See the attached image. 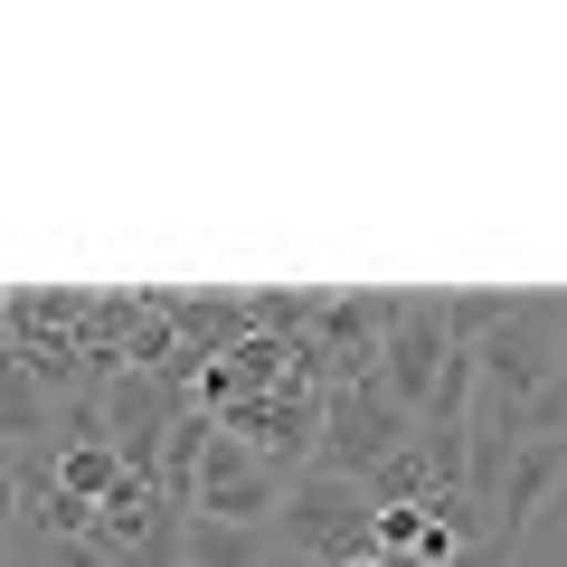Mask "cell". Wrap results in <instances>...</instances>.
<instances>
[{
  "instance_id": "cell-10",
  "label": "cell",
  "mask_w": 567,
  "mask_h": 567,
  "mask_svg": "<svg viewBox=\"0 0 567 567\" xmlns=\"http://www.w3.org/2000/svg\"><path fill=\"white\" fill-rule=\"evenodd\" d=\"M20 502H29L20 492V454H0V548L20 539Z\"/></svg>"
},
{
  "instance_id": "cell-1",
  "label": "cell",
  "mask_w": 567,
  "mask_h": 567,
  "mask_svg": "<svg viewBox=\"0 0 567 567\" xmlns=\"http://www.w3.org/2000/svg\"><path fill=\"white\" fill-rule=\"evenodd\" d=\"M369 529H379V502H369V483H350V473H322L303 464L293 483H284V511H275V539L284 558L303 567H341L369 548Z\"/></svg>"
},
{
  "instance_id": "cell-3",
  "label": "cell",
  "mask_w": 567,
  "mask_h": 567,
  "mask_svg": "<svg viewBox=\"0 0 567 567\" xmlns=\"http://www.w3.org/2000/svg\"><path fill=\"white\" fill-rule=\"evenodd\" d=\"M473 369H483L492 398H529V388H548V379H558V293H511V312L483 331Z\"/></svg>"
},
{
  "instance_id": "cell-7",
  "label": "cell",
  "mask_w": 567,
  "mask_h": 567,
  "mask_svg": "<svg viewBox=\"0 0 567 567\" xmlns=\"http://www.w3.org/2000/svg\"><path fill=\"white\" fill-rule=\"evenodd\" d=\"M181 558H189V567H265V558H275V529H246V520H208V511H181Z\"/></svg>"
},
{
  "instance_id": "cell-12",
  "label": "cell",
  "mask_w": 567,
  "mask_h": 567,
  "mask_svg": "<svg viewBox=\"0 0 567 567\" xmlns=\"http://www.w3.org/2000/svg\"><path fill=\"white\" fill-rule=\"evenodd\" d=\"M558 379H567V303H558Z\"/></svg>"
},
{
  "instance_id": "cell-8",
  "label": "cell",
  "mask_w": 567,
  "mask_h": 567,
  "mask_svg": "<svg viewBox=\"0 0 567 567\" xmlns=\"http://www.w3.org/2000/svg\"><path fill=\"white\" fill-rule=\"evenodd\" d=\"M58 425V406H48V388L29 379V360H0V454H20L29 435H48Z\"/></svg>"
},
{
  "instance_id": "cell-14",
  "label": "cell",
  "mask_w": 567,
  "mask_h": 567,
  "mask_svg": "<svg viewBox=\"0 0 567 567\" xmlns=\"http://www.w3.org/2000/svg\"><path fill=\"white\" fill-rule=\"evenodd\" d=\"M181 567H189V558H181Z\"/></svg>"
},
{
  "instance_id": "cell-6",
  "label": "cell",
  "mask_w": 567,
  "mask_h": 567,
  "mask_svg": "<svg viewBox=\"0 0 567 567\" xmlns=\"http://www.w3.org/2000/svg\"><path fill=\"white\" fill-rule=\"evenodd\" d=\"M558 483H567V435H520V445H511V464H502V483H492L483 539H511V548H520V529L558 502Z\"/></svg>"
},
{
  "instance_id": "cell-11",
  "label": "cell",
  "mask_w": 567,
  "mask_h": 567,
  "mask_svg": "<svg viewBox=\"0 0 567 567\" xmlns=\"http://www.w3.org/2000/svg\"><path fill=\"white\" fill-rule=\"evenodd\" d=\"M445 567H520V548H511V539H464Z\"/></svg>"
},
{
  "instance_id": "cell-13",
  "label": "cell",
  "mask_w": 567,
  "mask_h": 567,
  "mask_svg": "<svg viewBox=\"0 0 567 567\" xmlns=\"http://www.w3.org/2000/svg\"><path fill=\"white\" fill-rule=\"evenodd\" d=\"M341 567H388V558H379V548H360V558H341Z\"/></svg>"
},
{
  "instance_id": "cell-5",
  "label": "cell",
  "mask_w": 567,
  "mask_h": 567,
  "mask_svg": "<svg viewBox=\"0 0 567 567\" xmlns=\"http://www.w3.org/2000/svg\"><path fill=\"white\" fill-rule=\"evenodd\" d=\"M445 312L425 303V293H398V322H388L379 341V388L406 406V416H425L435 406V379H445Z\"/></svg>"
},
{
  "instance_id": "cell-4",
  "label": "cell",
  "mask_w": 567,
  "mask_h": 567,
  "mask_svg": "<svg viewBox=\"0 0 567 567\" xmlns=\"http://www.w3.org/2000/svg\"><path fill=\"white\" fill-rule=\"evenodd\" d=\"M284 483H293V473H275L246 435H208V445H199V483H189V511H208V520H246V529H275Z\"/></svg>"
},
{
  "instance_id": "cell-9",
  "label": "cell",
  "mask_w": 567,
  "mask_h": 567,
  "mask_svg": "<svg viewBox=\"0 0 567 567\" xmlns=\"http://www.w3.org/2000/svg\"><path fill=\"white\" fill-rule=\"evenodd\" d=\"M123 454L104 445V435H76V445H58V492H76V502H104V492H123Z\"/></svg>"
},
{
  "instance_id": "cell-2",
  "label": "cell",
  "mask_w": 567,
  "mask_h": 567,
  "mask_svg": "<svg viewBox=\"0 0 567 567\" xmlns=\"http://www.w3.org/2000/svg\"><path fill=\"white\" fill-rule=\"evenodd\" d=\"M398 445H416V416H406V406L388 398L379 379L322 388V445H312V464H322V473H350V483H369V473H379Z\"/></svg>"
}]
</instances>
